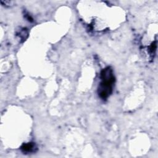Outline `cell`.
<instances>
[{
  "label": "cell",
  "instance_id": "cell-1",
  "mask_svg": "<svg viewBox=\"0 0 158 158\" xmlns=\"http://www.w3.org/2000/svg\"><path fill=\"white\" fill-rule=\"evenodd\" d=\"M101 81L98 87V94L102 99H107L112 93L115 77L112 69L108 67L101 71Z\"/></svg>",
  "mask_w": 158,
  "mask_h": 158
},
{
  "label": "cell",
  "instance_id": "cell-2",
  "mask_svg": "<svg viewBox=\"0 0 158 158\" xmlns=\"http://www.w3.org/2000/svg\"><path fill=\"white\" fill-rule=\"evenodd\" d=\"M35 148V146L33 143H28L23 144L22 147V149L24 152H31L34 151V148Z\"/></svg>",
  "mask_w": 158,
  "mask_h": 158
}]
</instances>
